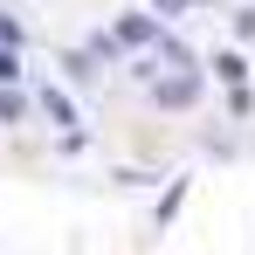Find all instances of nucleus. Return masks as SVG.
<instances>
[{"label":"nucleus","mask_w":255,"mask_h":255,"mask_svg":"<svg viewBox=\"0 0 255 255\" xmlns=\"http://www.w3.org/2000/svg\"><path fill=\"white\" fill-rule=\"evenodd\" d=\"M0 48H21V21L14 14H0Z\"/></svg>","instance_id":"6e6552de"},{"label":"nucleus","mask_w":255,"mask_h":255,"mask_svg":"<svg viewBox=\"0 0 255 255\" xmlns=\"http://www.w3.org/2000/svg\"><path fill=\"white\" fill-rule=\"evenodd\" d=\"M207 69H214V76H221L228 90H249V62H242L235 48H214V62H207Z\"/></svg>","instance_id":"20e7f679"},{"label":"nucleus","mask_w":255,"mask_h":255,"mask_svg":"<svg viewBox=\"0 0 255 255\" xmlns=\"http://www.w3.org/2000/svg\"><path fill=\"white\" fill-rule=\"evenodd\" d=\"M186 7H207V0H152V14H186Z\"/></svg>","instance_id":"9d476101"},{"label":"nucleus","mask_w":255,"mask_h":255,"mask_svg":"<svg viewBox=\"0 0 255 255\" xmlns=\"http://www.w3.org/2000/svg\"><path fill=\"white\" fill-rule=\"evenodd\" d=\"M14 118H21V97H7V90H0V125H14Z\"/></svg>","instance_id":"9b49d317"},{"label":"nucleus","mask_w":255,"mask_h":255,"mask_svg":"<svg viewBox=\"0 0 255 255\" xmlns=\"http://www.w3.org/2000/svg\"><path fill=\"white\" fill-rule=\"evenodd\" d=\"M179 200H186V179H172V186H166V200H159V214H152V221H172V214H179Z\"/></svg>","instance_id":"0eeeda50"},{"label":"nucleus","mask_w":255,"mask_h":255,"mask_svg":"<svg viewBox=\"0 0 255 255\" xmlns=\"http://www.w3.org/2000/svg\"><path fill=\"white\" fill-rule=\"evenodd\" d=\"M35 104H42V118H48L55 131H83V111H76V97H69L62 83H42V90H35Z\"/></svg>","instance_id":"f257e3e1"},{"label":"nucleus","mask_w":255,"mask_h":255,"mask_svg":"<svg viewBox=\"0 0 255 255\" xmlns=\"http://www.w3.org/2000/svg\"><path fill=\"white\" fill-rule=\"evenodd\" d=\"M21 76H28V62H21V48H0V90H7V83H21Z\"/></svg>","instance_id":"423d86ee"},{"label":"nucleus","mask_w":255,"mask_h":255,"mask_svg":"<svg viewBox=\"0 0 255 255\" xmlns=\"http://www.w3.org/2000/svg\"><path fill=\"white\" fill-rule=\"evenodd\" d=\"M235 35H242V42H255V7H235Z\"/></svg>","instance_id":"1a4fd4ad"},{"label":"nucleus","mask_w":255,"mask_h":255,"mask_svg":"<svg viewBox=\"0 0 255 255\" xmlns=\"http://www.w3.org/2000/svg\"><path fill=\"white\" fill-rule=\"evenodd\" d=\"M97 62H104L97 48H76V55H62V69H69V83H97V76H104Z\"/></svg>","instance_id":"39448f33"},{"label":"nucleus","mask_w":255,"mask_h":255,"mask_svg":"<svg viewBox=\"0 0 255 255\" xmlns=\"http://www.w3.org/2000/svg\"><path fill=\"white\" fill-rule=\"evenodd\" d=\"M125 48H159V35H166V14H118V28H111Z\"/></svg>","instance_id":"f03ea898"},{"label":"nucleus","mask_w":255,"mask_h":255,"mask_svg":"<svg viewBox=\"0 0 255 255\" xmlns=\"http://www.w3.org/2000/svg\"><path fill=\"white\" fill-rule=\"evenodd\" d=\"M152 97H159L166 111H186V104L200 97V69H172L166 83H152Z\"/></svg>","instance_id":"7ed1b4c3"}]
</instances>
